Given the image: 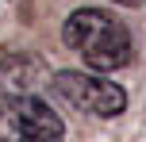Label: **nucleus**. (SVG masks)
<instances>
[{"label":"nucleus","mask_w":146,"mask_h":142,"mask_svg":"<svg viewBox=\"0 0 146 142\" xmlns=\"http://www.w3.org/2000/svg\"><path fill=\"white\" fill-rule=\"evenodd\" d=\"M62 38L92 73H115L127 69L135 58V38L123 19L104 8H77L62 23Z\"/></svg>","instance_id":"nucleus-1"},{"label":"nucleus","mask_w":146,"mask_h":142,"mask_svg":"<svg viewBox=\"0 0 146 142\" xmlns=\"http://www.w3.org/2000/svg\"><path fill=\"white\" fill-rule=\"evenodd\" d=\"M54 89H58V96L66 100L69 108L92 115V119H115L127 108V92L119 89L115 81L100 77V73L62 69V73H54Z\"/></svg>","instance_id":"nucleus-2"},{"label":"nucleus","mask_w":146,"mask_h":142,"mask_svg":"<svg viewBox=\"0 0 146 142\" xmlns=\"http://www.w3.org/2000/svg\"><path fill=\"white\" fill-rule=\"evenodd\" d=\"M4 131L12 142H62L66 123L38 92L4 96Z\"/></svg>","instance_id":"nucleus-3"},{"label":"nucleus","mask_w":146,"mask_h":142,"mask_svg":"<svg viewBox=\"0 0 146 142\" xmlns=\"http://www.w3.org/2000/svg\"><path fill=\"white\" fill-rule=\"evenodd\" d=\"M31 77H38L35 54H8L0 61V96H27V92H35Z\"/></svg>","instance_id":"nucleus-4"},{"label":"nucleus","mask_w":146,"mask_h":142,"mask_svg":"<svg viewBox=\"0 0 146 142\" xmlns=\"http://www.w3.org/2000/svg\"><path fill=\"white\" fill-rule=\"evenodd\" d=\"M115 4H139V0H115Z\"/></svg>","instance_id":"nucleus-5"}]
</instances>
